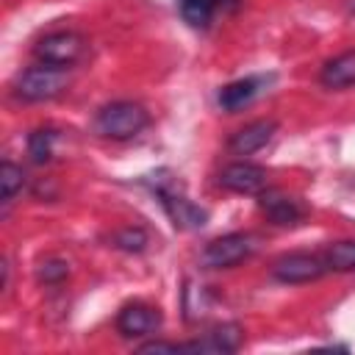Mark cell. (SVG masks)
Here are the masks:
<instances>
[{"label": "cell", "instance_id": "cell-15", "mask_svg": "<svg viewBox=\"0 0 355 355\" xmlns=\"http://www.w3.org/2000/svg\"><path fill=\"white\" fill-rule=\"evenodd\" d=\"M324 266L333 272H352L355 269V241L344 239V241H333L324 250Z\"/></svg>", "mask_w": 355, "mask_h": 355}, {"label": "cell", "instance_id": "cell-21", "mask_svg": "<svg viewBox=\"0 0 355 355\" xmlns=\"http://www.w3.org/2000/svg\"><path fill=\"white\" fill-rule=\"evenodd\" d=\"M352 8H355V0H352Z\"/></svg>", "mask_w": 355, "mask_h": 355}, {"label": "cell", "instance_id": "cell-2", "mask_svg": "<svg viewBox=\"0 0 355 355\" xmlns=\"http://www.w3.org/2000/svg\"><path fill=\"white\" fill-rule=\"evenodd\" d=\"M67 72L61 67H53V64H36V67H28L19 72L17 83H14V92L17 97L28 100V103H44V100H53L58 97L64 89H67Z\"/></svg>", "mask_w": 355, "mask_h": 355}, {"label": "cell", "instance_id": "cell-17", "mask_svg": "<svg viewBox=\"0 0 355 355\" xmlns=\"http://www.w3.org/2000/svg\"><path fill=\"white\" fill-rule=\"evenodd\" d=\"M22 186H25V172H22L17 164L6 161V164L0 166V191H3V202H11Z\"/></svg>", "mask_w": 355, "mask_h": 355}, {"label": "cell", "instance_id": "cell-13", "mask_svg": "<svg viewBox=\"0 0 355 355\" xmlns=\"http://www.w3.org/2000/svg\"><path fill=\"white\" fill-rule=\"evenodd\" d=\"M236 0H178V8H180V17L191 25V28H200L205 31L216 17L219 11L230 8Z\"/></svg>", "mask_w": 355, "mask_h": 355}, {"label": "cell", "instance_id": "cell-10", "mask_svg": "<svg viewBox=\"0 0 355 355\" xmlns=\"http://www.w3.org/2000/svg\"><path fill=\"white\" fill-rule=\"evenodd\" d=\"M269 83V78H263V75H250V78H239V80H233V83H227V86H222V92H219V105L227 111V114H236V111H241V108H247L261 92H263V86Z\"/></svg>", "mask_w": 355, "mask_h": 355}, {"label": "cell", "instance_id": "cell-16", "mask_svg": "<svg viewBox=\"0 0 355 355\" xmlns=\"http://www.w3.org/2000/svg\"><path fill=\"white\" fill-rule=\"evenodd\" d=\"M53 147H55V130L50 128H39L28 136V155L33 164H47L53 158Z\"/></svg>", "mask_w": 355, "mask_h": 355}, {"label": "cell", "instance_id": "cell-6", "mask_svg": "<svg viewBox=\"0 0 355 355\" xmlns=\"http://www.w3.org/2000/svg\"><path fill=\"white\" fill-rule=\"evenodd\" d=\"M327 272L324 258L313 252H288L272 263V275L280 283H311Z\"/></svg>", "mask_w": 355, "mask_h": 355}, {"label": "cell", "instance_id": "cell-8", "mask_svg": "<svg viewBox=\"0 0 355 355\" xmlns=\"http://www.w3.org/2000/svg\"><path fill=\"white\" fill-rule=\"evenodd\" d=\"M161 324V313L147 305V302H128L119 313H116V330L125 338H141L155 333Z\"/></svg>", "mask_w": 355, "mask_h": 355}, {"label": "cell", "instance_id": "cell-18", "mask_svg": "<svg viewBox=\"0 0 355 355\" xmlns=\"http://www.w3.org/2000/svg\"><path fill=\"white\" fill-rule=\"evenodd\" d=\"M111 241H114V247L116 250H125V252H141L144 247H147V233L141 230V227H122V230H116L114 236H111Z\"/></svg>", "mask_w": 355, "mask_h": 355}, {"label": "cell", "instance_id": "cell-19", "mask_svg": "<svg viewBox=\"0 0 355 355\" xmlns=\"http://www.w3.org/2000/svg\"><path fill=\"white\" fill-rule=\"evenodd\" d=\"M69 275V266L64 263V261H58V258H53V261H44L42 266H39V280L42 283H61L64 277Z\"/></svg>", "mask_w": 355, "mask_h": 355}, {"label": "cell", "instance_id": "cell-12", "mask_svg": "<svg viewBox=\"0 0 355 355\" xmlns=\"http://www.w3.org/2000/svg\"><path fill=\"white\" fill-rule=\"evenodd\" d=\"M275 130H277V125H275L272 119L250 122V125H244L241 130H236V133L230 136L227 147H230V153H236V155H252L255 150H261L263 144H269V139L275 136Z\"/></svg>", "mask_w": 355, "mask_h": 355}, {"label": "cell", "instance_id": "cell-14", "mask_svg": "<svg viewBox=\"0 0 355 355\" xmlns=\"http://www.w3.org/2000/svg\"><path fill=\"white\" fill-rule=\"evenodd\" d=\"M319 80H322L327 89H349V86H355V50L330 58V61L322 67Z\"/></svg>", "mask_w": 355, "mask_h": 355}, {"label": "cell", "instance_id": "cell-4", "mask_svg": "<svg viewBox=\"0 0 355 355\" xmlns=\"http://www.w3.org/2000/svg\"><path fill=\"white\" fill-rule=\"evenodd\" d=\"M86 53V42L80 33L75 31H55V33H47L44 39L36 42L33 47V55L42 61V64H53V67H72L83 58Z\"/></svg>", "mask_w": 355, "mask_h": 355}, {"label": "cell", "instance_id": "cell-9", "mask_svg": "<svg viewBox=\"0 0 355 355\" xmlns=\"http://www.w3.org/2000/svg\"><path fill=\"white\" fill-rule=\"evenodd\" d=\"M219 186L236 194H261L266 189V169L247 164V161L227 164L219 172Z\"/></svg>", "mask_w": 355, "mask_h": 355}, {"label": "cell", "instance_id": "cell-7", "mask_svg": "<svg viewBox=\"0 0 355 355\" xmlns=\"http://www.w3.org/2000/svg\"><path fill=\"white\" fill-rule=\"evenodd\" d=\"M258 205L266 214V219L272 225H280V227H291L305 216V208H302V202L297 197L283 194V191L269 189V186L258 194Z\"/></svg>", "mask_w": 355, "mask_h": 355}, {"label": "cell", "instance_id": "cell-11", "mask_svg": "<svg viewBox=\"0 0 355 355\" xmlns=\"http://www.w3.org/2000/svg\"><path fill=\"white\" fill-rule=\"evenodd\" d=\"M239 347H241V327L230 322V324L214 327L200 341L180 344V352H214V355H222V352H236Z\"/></svg>", "mask_w": 355, "mask_h": 355}, {"label": "cell", "instance_id": "cell-3", "mask_svg": "<svg viewBox=\"0 0 355 355\" xmlns=\"http://www.w3.org/2000/svg\"><path fill=\"white\" fill-rule=\"evenodd\" d=\"M255 236L252 233H227V236H219L214 241L205 244V250L200 252V263L205 269H227V266H236L239 261L250 258L252 250H255Z\"/></svg>", "mask_w": 355, "mask_h": 355}, {"label": "cell", "instance_id": "cell-5", "mask_svg": "<svg viewBox=\"0 0 355 355\" xmlns=\"http://www.w3.org/2000/svg\"><path fill=\"white\" fill-rule=\"evenodd\" d=\"M155 194H158V200H161V205H164V211H166V216L172 219L175 227H180V230H197V227H202L208 222V211L205 208L194 205L189 197L178 194L164 180H155Z\"/></svg>", "mask_w": 355, "mask_h": 355}, {"label": "cell", "instance_id": "cell-20", "mask_svg": "<svg viewBox=\"0 0 355 355\" xmlns=\"http://www.w3.org/2000/svg\"><path fill=\"white\" fill-rule=\"evenodd\" d=\"M139 352H180V344H169V341H150L141 344Z\"/></svg>", "mask_w": 355, "mask_h": 355}, {"label": "cell", "instance_id": "cell-1", "mask_svg": "<svg viewBox=\"0 0 355 355\" xmlns=\"http://www.w3.org/2000/svg\"><path fill=\"white\" fill-rule=\"evenodd\" d=\"M147 125H150V114L139 103H128V100L111 103V105L100 108L97 116H94V130L103 139H114V141L133 139Z\"/></svg>", "mask_w": 355, "mask_h": 355}]
</instances>
